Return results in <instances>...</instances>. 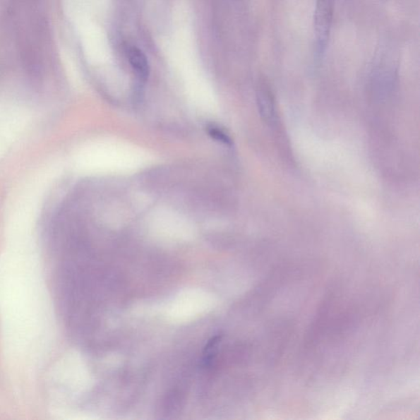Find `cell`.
Instances as JSON below:
<instances>
[{
	"instance_id": "1",
	"label": "cell",
	"mask_w": 420,
	"mask_h": 420,
	"mask_svg": "<svg viewBox=\"0 0 420 420\" xmlns=\"http://www.w3.org/2000/svg\"><path fill=\"white\" fill-rule=\"evenodd\" d=\"M333 0H316L313 14V32H315L316 56L320 60L325 56L333 19Z\"/></svg>"
},
{
	"instance_id": "2",
	"label": "cell",
	"mask_w": 420,
	"mask_h": 420,
	"mask_svg": "<svg viewBox=\"0 0 420 420\" xmlns=\"http://www.w3.org/2000/svg\"><path fill=\"white\" fill-rule=\"evenodd\" d=\"M128 57L136 77L140 83H145L149 78L150 69L145 53L139 48L133 47L128 49Z\"/></svg>"
},
{
	"instance_id": "3",
	"label": "cell",
	"mask_w": 420,
	"mask_h": 420,
	"mask_svg": "<svg viewBox=\"0 0 420 420\" xmlns=\"http://www.w3.org/2000/svg\"><path fill=\"white\" fill-rule=\"evenodd\" d=\"M207 131H208L209 135L212 139L219 141V143L225 145L232 144L230 136L227 135L224 131L217 128V126L214 125L209 126L208 128H207Z\"/></svg>"
}]
</instances>
